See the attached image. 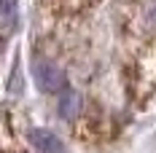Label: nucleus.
<instances>
[{
	"label": "nucleus",
	"mask_w": 156,
	"mask_h": 153,
	"mask_svg": "<svg viewBox=\"0 0 156 153\" xmlns=\"http://www.w3.org/2000/svg\"><path fill=\"white\" fill-rule=\"evenodd\" d=\"M16 19V0H0V24H11Z\"/></svg>",
	"instance_id": "20e7f679"
},
{
	"label": "nucleus",
	"mask_w": 156,
	"mask_h": 153,
	"mask_svg": "<svg viewBox=\"0 0 156 153\" xmlns=\"http://www.w3.org/2000/svg\"><path fill=\"white\" fill-rule=\"evenodd\" d=\"M32 75L41 92H59L65 89V75L62 70L48 59H32Z\"/></svg>",
	"instance_id": "f257e3e1"
},
{
	"label": "nucleus",
	"mask_w": 156,
	"mask_h": 153,
	"mask_svg": "<svg viewBox=\"0 0 156 153\" xmlns=\"http://www.w3.org/2000/svg\"><path fill=\"white\" fill-rule=\"evenodd\" d=\"M145 19H148L151 24H156V0L148 5V8H145Z\"/></svg>",
	"instance_id": "39448f33"
},
{
	"label": "nucleus",
	"mask_w": 156,
	"mask_h": 153,
	"mask_svg": "<svg viewBox=\"0 0 156 153\" xmlns=\"http://www.w3.org/2000/svg\"><path fill=\"white\" fill-rule=\"evenodd\" d=\"M30 145L38 153H65L62 140L48 129H32L30 132Z\"/></svg>",
	"instance_id": "f03ea898"
},
{
	"label": "nucleus",
	"mask_w": 156,
	"mask_h": 153,
	"mask_svg": "<svg viewBox=\"0 0 156 153\" xmlns=\"http://www.w3.org/2000/svg\"><path fill=\"white\" fill-rule=\"evenodd\" d=\"M78 110H81V97H78V92H73V89H62V94H59V102H57V113L62 116V118H76Z\"/></svg>",
	"instance_id": "7ed1b4c3"
}]
</instances>
